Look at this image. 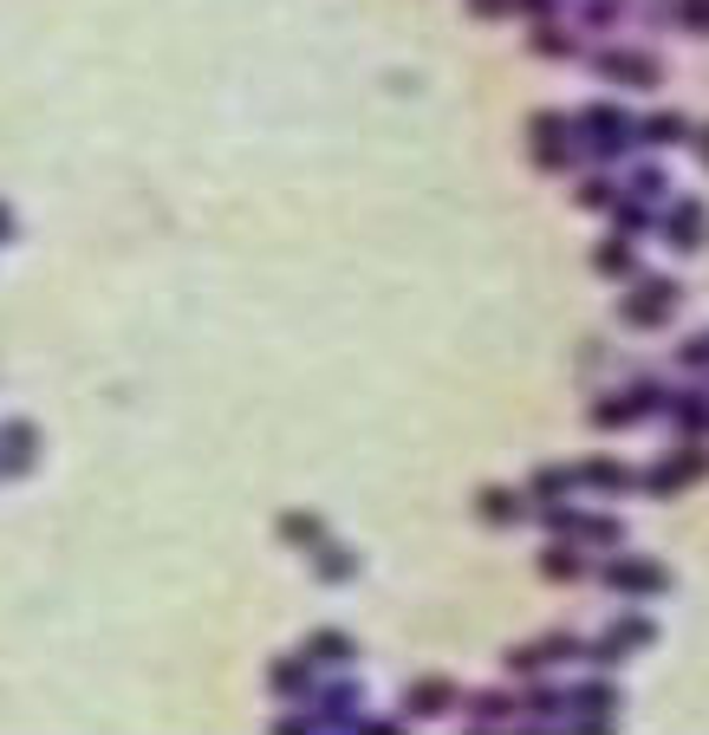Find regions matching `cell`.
<instances>
[{
  "instance_id": "6da1fadb",
  "label": "cell",
  "mask_w": 709,
  "mask_h": 735,
  "mask_svg": "<svg viewBox=\"0 0 709 735\" xmlns=\"http://www.w3.org/2000/svg\"><path fill=\"white\" fill-rule=\"evenodd\" d=\"M671 300H678V293H671L664 280H658V287H638L632 306H625V319H632V326H658V319H671Z\"/></svg>"
},
{
  "instance_id": "5b68a950",
  "label": "cell",
  "mask_w": 709,
  "mask_h": 735,
  "mask_svg": "<svg viewBox=\"0 0 709 735\" xmlns=\"http://www.w3.org/2000/svg\"><path fill=\"white\" fill-rule=\"evenodd\" d=\"M580 202H586V208H606V202H612V189H606V182H586V189H580Z\"/></svg>"
},
{
  "instance_id": "277c9868",
  "label": "cell",
  "mask_w": 709,
  "mask_h": 735,
  "mask_svg": "<svg viewBox=\"0 0 709 735\" xmlns=\"http://www.w3.org/2000/svg\"><path fill=\"white\" fill-rule=\"evenodd\" d=\"M599 267H606V274H625V267H632V261H625V248H619V241H612V248H599Z\"/></svg>"
},
{
  "instance_id": "7a4b0ae2",
  "label": "cell",
  "mask_w": 709,
  "mask_h": 735,
  "mask_svg": "<svg viewBox=\"0 0 709 735\" xmlns=\"http://www.w3.org/2000/svg\"><path fill=\"white\" fill-rule=\"evenodd\" d=\"M612 586H632V593H638V586H664V573H658L651 560H619V573H612Z\"/></svg>"
},
{
  "instance_id": "8992f818",
  "label": "cell",
  "mask_w": 709,
  "mask_h": 735,
  "mask_svg": "<svg viewBox=\"0 0 709 735\" xmlns=\"http://www.w3.org/2000/svg\"><path fill=\"white\" fill-rule=\"evenodd\" d=\"M684 20H691V26H709V0H684Z\"/></svg>"
},
{
  "instance_id": "52a82bcc",
  "label": "cell",
  "mask_w": 709,
  "mask_h": 735,
  "mask_svg": "<svg viewBox=\"0 0 709 735\" xmlns=\"http://www.w3.org/2000/svg\"><path fill=\"white\" fill-rule=\"evenodd\" d=\"M684 365H709V345L697 339V345H684Z\"/></svg>"
},
{
  "instance_id": "3957f363",
  "label": "cell",
  "mask_w": 709,
  "mask_h": 735,
  "mask_svg": "<svg viewBox=\"0 0 709 735\" xmlns=\"http://www.w3.org/2000/svg\"><path fill=\"white\" fill-rule=\"evenodd\" d=\"M599 65H606V72H619V78H645V85L658 78V59H619V52H606Z\"/></svg>"
}]
</instances>
